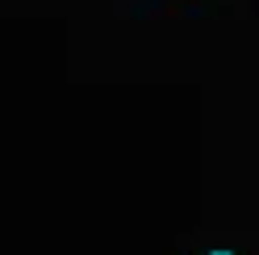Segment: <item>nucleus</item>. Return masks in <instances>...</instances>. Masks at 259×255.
<instances>
[{"label":"nucleus","mask_w":259,"mask_h":255,"mask_svg":"<svg viewBox=\"0 0 259 255\" xmlns=\"http://www.w3.org/2000/svg\"><path fill=\"white\" fill-rule=\"evenodd\" d=\"M209 255H234V251H209Z\"/></svg>","instance_id":"nucleus-1"}]
</instances>
